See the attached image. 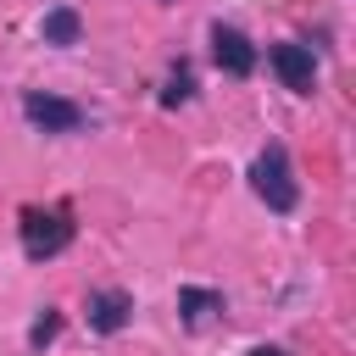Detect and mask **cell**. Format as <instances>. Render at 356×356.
<instances>
[{
  "label": "cell",
  "mask_w": 356,
  "mask_h": 356,
  "mask_svg": "<svg viewBox=\"0 0 356 356\" xmlns=\"http://www.w3.org/2000/svg\"><path fill=\"white\" fill-rule=\"evenodd\" d=\"M250 189L273 206V211H295V200H300V189H295V172H289V156H284V145H267L256 161H250Z\"/></svg>",
  "instance_id": "obj_1"
},
{
  "label": "cell",
  "mask_w": 356,
  "mask_h": 356,
  "mask_svg": "<svg viewBox=\"0 0 356 356\" xmlns=\"http://www.w3.org/2000/svg\"><path fill=\"white\" fill-rule=\"evenodd\" d=\"M67 245H72V217L67 211H22V250H28V261L61 256Z\"/></svg>",
  "instance_id": "obj_2"
},
{
  "label": "cell",
  "mask_w": 356,
  "mask_h": 356,
  "mask_svg": "<svg viewBox=\"0 0 356 356\" xmlns=\"http://www.w3.org/2000/svg\"><path fill=\"white\" fill-rule=\"evenodd\" d=\"M22 117L33 128H44V134H78L83 128V111L72 100H56V95H39V89L22 95Z\"/></svg>",
  "instance_id": "obj_3"
},
{
  "label": "cell",
  "mask_w": 356,
  "mask_h": 356,
  "mask_svg": "<svg viewBox=\"0 0 356 356\" xmlns=\"http://www.w3.org/2000/svg\"><path fill=\"white\" fill-rule=\"evenodd\" d=\"M273 72L284 78V89H295V95H312V83H317L312 44H273Z\"/></svg>",
  "instance_id": "obj_4"
},
{
  "label": "cell",
  "mask_w": 356,
  "mask_h": 356,
  "mask_svg": "<svg viewBox=\"0 0 356 356\" xmlns=\"http://www.w3.org/2000/svg\"><path fill=\"white\" fill-rule=\"evenodd\" d=\"M211 56H217V67L234 72V78H245V72L256 67V44H250L239 28H222V22L211 28Z\"/></svg>",
  "instance_id": "obj_5"
},
{
  "label": "cell",
  "mask_w": 356,
  "mask_h": 356,
  "mask_svg": "<svg viewBox=\"0 0 356 356\" xmlns=\"http://www.w3.org/2000/svg\"><path fill=\"white\" fill-rule=\"evenodd\" d=\"M128 317H134V295H122V289H95L89 295V328L117 334V328H128Z\"/></svg>",
  "instance_id": "obj_6"
},
{
  "label": "cell",
  "mask_w": 356,
  "mask_h": 356,
  "mask_svg": "<svg viewBox=\"0 0 356 356\" xmlns=\"http://www.w3.org/2000/svg\"><path fill=\"white\" fill-rule=\"evenodd\" d=\"M78 11L72 6H56V11H44V44H78Z\"/></svg>",
  "instance_id": "obj_7"
},
{
  "label": "cell",
  "mask_w": 356,
  "mask_h": 356,
  "mask_svg": "<svg viewBox=\"0 0 356 356\" xmlns=\"http://www.w3.org/2000/svg\"><path fill=\"white\" fill-rule=\"evenodd\" d=\"M178 312H184V323H206L211 312H222V295L217 289H178Z\"/></svg>",
  "instance_id": "obj_8"
},
{
  "label": "cell",
  "mask_w": 356,
  "mask_h": 356,
  "mask_svg": "<svg viewBox=\"0 0 356 356\" xmlns=\"http://www.w3.org/2000/svg\"><path fill=\"white\" fill-rule=\"evenodd\" d=\"M189 89H195V78L178 67V72L167 78V89H161V106H178V100H189Z\"/></svg>",
  "instance_id": "obj_9"
},
{
  "label": "cell",
  "mask_w": 356,
  "mask_h": 356,
  "mask_svg": "<svg viewBox=\"0 0 356 356\" xmlns=\"http://www.w3.org/2000/svg\"><path fill=\"white\" fill-rule=\"evenodd\" d=\"M56 328H61V317L44 306V317H39V323H33V334H28V339H33V350H44V345L56 339Z\"/></svg>",
  "instance_id": "obj_10"
},
{
  "label": "cell",
  "mask_w": 356,
  "mask_h": 356,
  "mask_svg": "<svg viewBox=\"0 0 356 356\" xmlns=\"http://www.w3.org/2000/svg\"><path fill=\"white\" fill-rule=\"evenodd\" d=\"M250 356H284V350H278V345H256Z\"/></svg>",
  "instance_id": "obj_11"
}]
</instances>
